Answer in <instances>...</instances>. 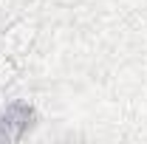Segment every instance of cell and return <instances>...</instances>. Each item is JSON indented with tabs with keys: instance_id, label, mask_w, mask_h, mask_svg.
<instances>
[{
	"instance_id": "1",
	"label": "cell",
	"mask_w": 147,
	"mask_h": 144,
	"mask_svg": "<svg viewBox=\"0 0 147 144\" xmlns=\"http://www.w3.org/2000/svg\"><path fill=\"white\" fill-rule=\"evenodd\" d=\"M37 122V110L28 102H11L0 113V141H20Z\"/></svg>"
}]
</instances>
